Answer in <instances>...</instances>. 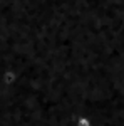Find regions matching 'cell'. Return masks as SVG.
I'll return each mask as SVG.
<instances>
[{
    "instance_id": "cell-1",
    "label": "cell",
    "mask_w": 124,
    "mask_h": 126,
    "mask_svg": "<svg viewBox=\"0 0 124 126\" xmlns=\"http://www.w3.org/2000/svg\"><path fill=\"white\" fill-rule=\"evenodd\" d=\"M77 126H91V119H87V118H79V119H77Z\"/></svg>"
}]
</instances>
